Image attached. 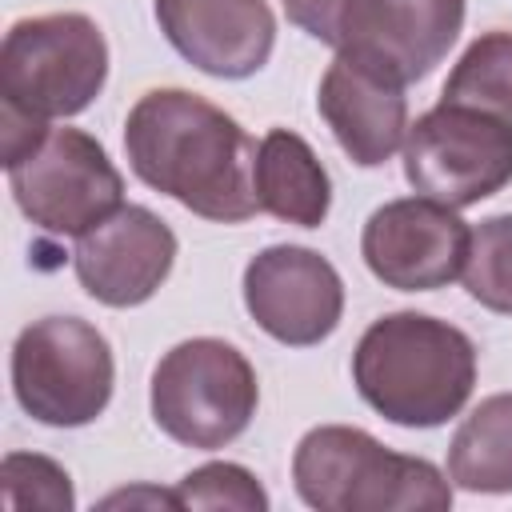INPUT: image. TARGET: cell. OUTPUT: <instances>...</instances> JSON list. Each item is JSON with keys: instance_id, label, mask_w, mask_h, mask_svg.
I'll return each instance as SVG.
<instances>
[{"instance_id": "obj_21", "label": "cell", "mask_w": 512, "mask_h": 512, "mask_svg": "<svg viewBox=\"0 0 512 512\" xmlns=\"http://www.w3.org/2000/svg\"><path fill=\"white\" fill-rule=\"evenodd\" d=\"M280 4H284L288 20L296 28H304L312 40H320L328 48H340V36H344L352 0H280Z\"/></svg>"}, {"instance_id": "obj_15", "label": "cell", "mask_w": 512, "mask_h": 512, "mask_svg": "<svg viewBox=\"0 0 512 512\" xmlns=\"http://www.w3.org/2000/svg\"><path fill=\"white\" fill-rule=\"evenodd\" d=\"M252 188L260 212L296 224V228H320L332 208V180L320 156L304 136L292 128H272L256 144L252 164Z\"/></svg>"}, {"instance_id": "obj_4", "label": "cell", "mask_w": 512, "mask_h": 512, "mask_svg": "<svg viewBox=\"0 0 512 512\" xmlns=\"http://www.w3.org/2000/svg\"><path fill=\"white\" fill-rule=\"evenodd\" d=\"M108 80V40L84 12L16 20L0 44V104L32 120L84 112Z\"/></svg>"}, {"instance_id": "obj_19", "label": "cell", "mask_w": 512, "mask_h": 512, "mask_svg": "<svg viewBox=\"0 0 512 512\" xmlns=\"http://www.w3.org/2000/svg\"><path fill=\"white\" fill-rule=\"evenodd\" d=\"M0 500L12 512L44 508V512H72L76 492L72 476L40 452H8L0 464Z\"/></svg>"}, {"instance_id": "obj_12", "label": "cell", "mask_w": 512, "mask_h": 512, "mask_svg": "<svg viewBox=\"0 0 512 512\" xmlns=\"http://www.w3.org/2000/svg\"><path fill=\"white\" fill-rule=\"evenodd\" d=\"M316 108L332 128L344 156L360 168H380L404 148L408 136V96L404 84L380 64L336 52L328 72L320 76Z\"/></svg>"}, {"instance_id": "obj_2", "label": "cell", "mask_w": 512, "mask_h": 512, "mask_svg": "<svg viewBox=\"0 0 512 512\" xmlns=\"http://www.w3.org/2000/svg\"><path fill=\"white\" fill-rule=\"evenodd\" d=\"M360 400L400 428H440L464 412L476 388V344L464 328L428 312L372 320L352 352Z\"/></svg>"}, {"instance_id": "obj_11", "label": "cell", "mask_w": 512, "mask_h": 512, "mask_svg": "<svg viewBox=\"0 0 512 512\" xmlns=\"http://www.w3.org/2000/svg\"><path fill=\"white\" fill-rule=\"evenodd\" d=\"M176 264V232L144 204H120L76 236L72 268L80 288L108 308H136L160 292Z\"/></svg>"}, {"instance_id": "obj_18", "label": "cell", "mask_w": 512, "mask_h": 512, "mask_svg": "<svg viewBox=\"0 0 512 512\" xmlns=\"http://www.w3.org/2000/svg\"><path fill=\"white\" fill-rule=\"evenodd\" d=\"M460 280L480 308L512 316V212L488 216L472 228Z\"/></svg>"}, {"instance_id": "obj_6", "label": "cell", "mask_w": 512, "mask_h": 512, "mask_svg": "<svg viewBox=\"0 0 512 512\" xmlns=\"http://www.w3.org/2000/svg\"><path fill=\"white\" fill-rule=\"evenodd\" d=\"M116 384V360L104 332L80 316L32 320L12 344L16 404L48 428L92 424Z\"/></svg>"}, {"instance_id": "obj_17", "label": "cell", "mask_w": 512, "mask_h": 512, "mask_svg": "<svg viewBox=\"0 0 512 512\" xmlns=\"http://www.w3.org/2000/svg\"><path fill=\"white\" fill-rule=\"evenodd\" d=\"M440 104H460L512 124V32L476 36L444 80Z\"/></svg>"}, {"instance_id": "obj_3", "label": "cell", "mask_w": 512, "mask_h": 512, "mask_svg": "<svg viewBox=\"0 0 512 512\" xmlns=\"http://www.w3.org/2000/svg\"><path fill=\"white\" fill-rule=\"evenodd\" d=\"M296 496L316 512H440L452 484L424 456H400L352 424H320L292 452Z\"/></svg>"}, {"instance_id": "obj_10", "label": "cell", "mask_w": 512, "mask_h": 512, "mask_svg": "<svg viewBox=\"0 0 512 512\" xmlns=\"http://www.w3.org/2000/svg\"><path fill=\"white\" fill-rule=\"evenodd\" d=\"M244 308L272 340L312 348L344 316V280L316 248L272 244L244 268Z\"/></svg>"}, {"instance_id": "obj_9", "label": "cell", "mask_w": 512, "mask_h": 512, "mask_svg": "<svg viewBox=\"0 0 512 512\" xmlns=\"http://www.w3.org/2000/svg\"><path fill=\"white\" fill-rule=\"evenodd\" d=\"M468 240L472 228L456 216V208L428 196H404L368 216L360 256L384 288L436 292L464 272Z\"/></svg>"}, {"instance_id": "obj_16", "label": "cell", "mask_w": 512, "mask_h": 512, "mask_svg": "<svg viewBox=\"0 0 512 512\" xmlns=\"http://www.w3.org/2000/svg\"><path fill=\"white\" fill-rule=\"evenodd\" d=\"M448 480L464 492H512V392L480 400L448 444Z\"/></svg>"}, {"instance_id": "obj_5", "label": "cell", "mask_w": 512, "mask_h": 512, "mask_svg": "<svg viewBox=\"0 0 512 512\" xmlns=\"http://www.w3.org/2000/svg\"><path fill=\"white\" fill-rule=\"evenodd\" d=\"M260 384L248 356L216 336H192L168 348L152 372L156 428L200 452H216L248 432Z\"/></svg>"}, {"instance_id": "obj_8", "label": "cell", "mask_w": 512, "mask_h": 512, "mask_svg": "<svg viewBox=\"0 0 512 512\" xmlns=\"http://www.w3.org/2000/svg\"><path fill=\"white\" fill-rule=\"evenodd\" d=\"M16 208L52 236H84L124 204V176L104 144L80 128H48V136L8 168Z\"/></svg>"}, {"instance_id": "obj_13", "label": "cell", "mask_w": 512, "mask_h": 512, "mask_svg": "<svg viewBox=\"0 0 512 512\" xmlns=\"http://www.w3.org/2000/svg\"><path fill=\"white\" fill-rule=\"evenodd\" d=\"M164 40L216 80L256 76L276 48V16L264 0H156Z\"/></svg>"}, {"instance_id": "obj_22", "label": "cell", "mask_w": 512, "mask_h": 512, "mask_svg": "<svg viewBox=\"0 0 512 512\" xmlns=\"http://www.w3.org/2000/svg\"><path fill=\"white\" fill-rule=\"evenodd\" d=\"M120 504H156V508H180L176 488H172V492H148V488H136V492H112V496L104 500V508H120Z\"/></svg>"}, {"instance_id": "obj_14", "label": "cell", "mask_w": 512, "mask_h": 512, "mask_svg": "<svg viewBox=\"0 0 512 512\" xmlns=\"http://www.w3.org/2000/svg\"><path fill=\"white\" fill-rule=\"evenodd\" d=\"M460 28L464 0H352L336 52H356L412 84L448 56Z\"/></svg>"}, {"instance_id": "obj_1", "label": "cell", "mask_w": 512, "mask_h": 512, "mask_svg": "<svg viewBox=\"0 0 512 512\" xmlns=\"http://www.w3.org/2000/svg\"><path fill=\"white\" fill-rule=\"evenodd\" d=\"M132 172L216 224H244L260 212L252 188L256 140L236 116L188 88L144 92L124 120Z\"/></svg>"}, {"instance_id": "obj_20", "label": "cell", "mask_w": 512, "mask_h": 512, "mask_svg": "<svg viewBox=\"0 0 512 512\" xmlns=\"http://www.w3.org/2000/svg\"><path fill=\"white\" fill-rule=\"evenodd\" d=\"M180 508H236V512H268V492L260 480L232 460H212L192 468L176 484Z\"/></svg>"}, {"instance_id": "obj_7", "label": "cell", "mask_w": 512, "mask_h": 512, "mask_svg": "<svg viewBox=\"0 0 512 512\" xmlns=\"http://www.w3.org/2000/svg\"><path fill=\"white\" fill-rule=\"evenodd\" d=\"M404 180L456 212L496 196L512 180V124L460 104L428 108L408 124Z\"/></svg>"}]
</instances>
